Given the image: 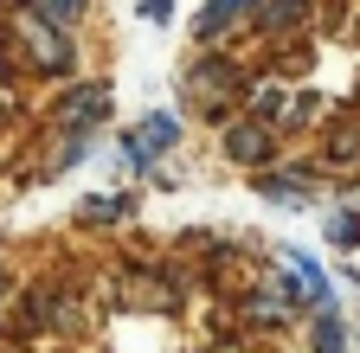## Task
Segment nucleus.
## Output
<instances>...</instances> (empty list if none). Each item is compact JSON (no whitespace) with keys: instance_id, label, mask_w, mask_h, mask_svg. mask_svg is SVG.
Instances as JSON below:
<instances>
[{"instance_id":"obj_12","label":"nucleus","mask_w":360,"mask_h":353,"mask_svg":"<svg viewBox=\"0 0 360 353\" xmlns=\"http://www.w3.org/2000/svg\"><path fill=\"white\" fill-rule=\"evenodd\" d=\"M174 13V0H142V20H167Z\"/></svg>"},{"instance_id":"obj_6","label":"nucleus","mask_w":360,"mask_h":353,"mask_svg":"<svg viewBox=\"0 0 360 353\" xmlns=\"http://www.w3.org/2000/svg\"><path fill=\"white\" fill-rule=\"evenodd\" d=\"M90 142H97V135H71V142L58 148V161H52V167H58V173H65V167H77V161L90 154Z\"/></svg>"},{"instance_id":"obj_10","label":"nucleus","mask_w":360,"mask_h":353,"mask_svg":"<svg viewBox=\"0 0 360 353\" xmlns=\"http://www.w3.org/2000/svg\"><path fill=\"white\" fill-rule=\"evenodd\" d=\"M39 13H52V20H77V0H39Z\"/></svg>"},{"instance_id":"obj_3","label":"nucleus","mask_w":360,"mask_h":353,"mask_svg":"<svg viewBox=\"0 0 360 353\" xmlns=\"http://www.w3.org/2000/svg\"><path fill=\"white\" fill-rule=\"evenodd\" d=\"M225 148H232L238 161H264V154H270V128L245 122V128H232V135H225Z\"/></svg>"},{"instance_id":"obj_2","label":"nucleus","mask_w":360,"mask_h":353,"mask_svg":"<svg viewBox=\"0 0 360 353\" xmlns=\"http://www.w3.org/2000/svg\"><path fill=\"white\" fill-rule=\"evenodd\" d=\"M103 116H110V91H103V84H90V91H71V103L58 109V128H71V135H90Z\"/></svg>"},{"instance_id":"obj_1","label":"nucleus","mask_w":360,"mask_h":353,"mask_svg":"<svg viewBox=\"0 0 360 353\" xmlns=\"http://www.w3.org/2000/svg\"><path fill=\"white\" fill-rule=\"evenodd\" d=\"M174 135H180V122L174 116H142V122H135L129 128V167H148V161H161L167 148H174Z\"/></svg>"},{"instance_id":"obj_4","label":"nucleus","mask_w":360,"mask_h":353,"mask_svg":"<svg viewBox=\"0 0 360 353\" xmlns=\"http://www.w3.org/2000/svg\"><path fill=\"white\" fill-rule=\"evenodd\" d=\"M32 46H39V58L52 65V71H71V39H65V32H45V26H39Z\"/></svg>"},{"instance_id":"obj_11","label":"nucleus","mask_w":360,"mask_h":353,"mask_svg":"<svg viewBox=\"0 0 360 353\" xmlns=\"http://www.w3.org/2000/svg\"><path fill=\"white\" fill-rule=\"evenodd\" d=\"M116 212H122V199H90L84 206V218H116Z\"/></svg>"},{"instance_id":"obj_7","label":"nucleus","mask_w":360,"mask_h":353,"mask_svg":"<svg viewBox=\"0 0 360 353\" xmlns=\"http://www.w3.org/2000/svg\"><path fill=\"white\" fill-rule=\"evenodd\" d=\"M328 238H335V244H354V238H360V218H354V212H335V218H328Z\"/></svg>"},{"instance_id":"obj_8","label":"nucleus","mask_w":360,"mask_h":353,"mask_svg":"<svg viewBox=\"0 0 360 353\" xmlns=\"http://www.w3.org/2000/svg\"><path fill=\"white\" fill-rule=\"evenodd\" d=\"M264 193L277 199V206H296V199H302V187H296V180H264Z\"/></svg>"},{"instance_id":"obj_5","label":"nucleus","mask_w":360,"mask_h":353,"mask_svg":"<svg viewBox=\"0 0 360 353\" xmlns=\"http://www.w3.org/2000/svg\"><path fill=\"white\" fill-rule=\"evenodd\" d=\"M347 340H341V321L335 315H322V321H315V353H341Z\"/></svg>"},{"instance_id":"obj_9","label":"nucleus","mask_w":360,"mask_h":353,"mask_svg":"<svg viewBox=\"0 0 360 353\" xmlns=\"http://www.w3.org/2000/svg\"><path fill=\"white\" fill-rule=\"evenodd\" d=\"M251 109H264V116H277V109H283V91H277V84H264V91L251 97Z\"/></svg>"}]
</instances>
